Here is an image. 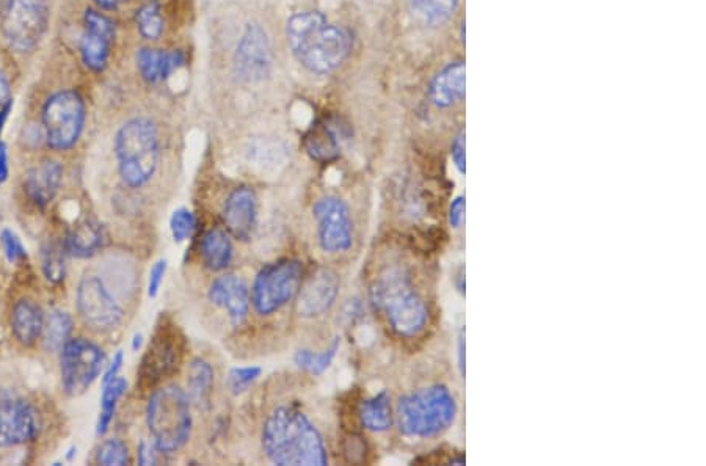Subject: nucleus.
<instances>
[{"instance_id": "20", "label": "nucleus", "mask_w": 706, "mask_h": 466, "mask_svg": "<svg viewBox=\"0 0 706 466\" xmlns=\"http://www.w3.org/2000/svg\"><path fill=\"white\" fill-rule=\"evenodd\" d=\"M465 63L454 62L444 66L430 84V101L438 109H448L465 98Z\"/></svg>"}, {"instance_id": "15", "label": "nucleus", "mask_w": 706, "mask_h": 466, "mask_svg": "<svg viewBox=\"0 0 706 466\" xmlns=\"http://www.w3.org/2000/svg\"><path fill=\"white\" fill-rule=\"evenodd\" d=\"M85 30L81 38L82 62L93 73H102L109 63L110 48L115 40V24L109 16L98 10H87Z\"/></svg>"}, {"instance_id": "32", "label": "nucleus", "mask_w": 706, "mask_h": 466, "mask_svg": "<svg viewBox=\"0 0 706 466\" xmlns=\"http://www.w3.org/2000/svg\"><path fill=\"white\" fill-rule=\"evenodd\" d=\"M339 350V339H336L332 346L325 349L321 354L302 349L294 355V363L303 371L313 375H321L330 368Z\"/></svg>"}, {"instance_id": "39", "label": "nucleus", "mask_w": 706, "mask_h": 466, "mask_svg": "<svg viewBox=\"0 0 706 466\" xmlns=\"http://www.w3.org/2000/svg\"><path fill=\"white\" fill-rule=\"evenodd\" d=\"M2 245H4L5 255H7L8 261L10 263H16V261H21V259L27 258L26 248L19 241L18 236H16L13 231L4 230L2 231Z\"/></svg>"}, {"instance_id": "40", "label": "nucleus", "mask_w": 706, "mask_h": 466, "mask_svg": "<svg viewBox=\"0 0 706 466\" xmlns=\"http://www.w3.org/2000/svg\"><path fill=\"white\" fill-rule=\"evenodd\" d=\"M167 269V259H159V261L151 267L150 278H148V297H151V299L157 297V294L161 291Z\"/></svg>"}, {"instance_id": "50", "label": "nucleus", "mask_w": 706, "mask_h": 466, "mask_svg": "<svg viewBox=\"0 0 706 466\" xmlns=\"http://www.w3.org/2000/svg\"><path fill=\"white\" fill-rule=\"evenodd\" d=\"M142 339H143L142 335H135L134 336V341H132V350H135V352H137V350H139L140 347H142V343H143Z\"/></svg>"}, {"instance_id": "44", "label": "nucleus", "mask_w": 706, "mask_h": 466, "mask_svg": "<svg viewBox=\"0 0 706 466\" xmlns=\"http://www.w3.org/2000/svg\"><path fill=\"white\" fill-rule=\"evenodd\" d=\"M124 354L123 350H118L117 355L113 357L112 363H110L109 368L104 372V377H102V385H106L110 380L117 379L118 374H120L121 368H123Z\"/></svg>"}, {"instance_id": "19", "label": "nucleus", "mask_w": 706, "mask_h": 466, "mask_svg": "<svg viewBox=\"0 0 706 466\" xmlns=\"http://www.w3.org/2000/svg\"><path fill=\"white\" fill-rule=\"evenodd\" d=\"M209 300L230 316L233 325H241L250 310V289L242 278L236 275H223L211 284Z\"/></svg>"}, {"instance_id": "3", "label": "nucleus", "mask_w": 706, "mask_h": 466, "mask_svg": "<svg viewBox=\"0 0 706 466\" xmlns=\"http://www.w3.org/2000/svg\"><path fill=\"white\" fill-rule=\"evenodd\" d=\"M372 305L401 338H415L426 330L429 308L407 272L399 267L385 270L371 286Z\"/></svg>"}, {"instance_id": "4", "label": "nucleus", "mask_w": 706, "mask_h": 466, "mask_svg": "<svg viewBox=\"0 0 706 466\" xmlns=\"http://www.w3.org/2000/svg\"><path fill=\"white\" fill-rule=\"evenodd\" d=\"M457 412L459 407L448 386L432 385L401 397L397 424L405 437L434 438L454 424Z\"/></svg>"}, {"instance_id": "22", "label": "nucleus", "mask_w": 706, "mask_h": 466, "mask_svg": "<svg viewBox=\"0 0 706 466\" xmlns=\"http://www.w3.org/2000/svg\"><path fill=\"white\" fill-rule=\"evenodd\" d=\"M186 63V55L181 51H161L143 48L137 52V68L148 84L165 81Z\"/></svg>"}, {"instance_id": "11", "label": "nucleus", "mask_w": 706, "mask_h": 466, "mask_svg": "<svg viewBox=\"0 0 706 466\" xmlns=\"http://www.w3.org/2000/svg\"><path fill=\"white\" fill-rule=\"evenodd\" d=\"M62 352V380L66 393L81 396L101 374L106 355L87 339L68 341Z\"/></svg>"}, {"instance_id": "2", "label": "nucleus", "mask_w": 706, "mask_h": 466, "mask_svg": "<svg viewBox=\"0 0 706 466\" xmlns=\"http://www.w3.org/2000/svg\"><path fill=\"white\" fill-rule=\"evenodd\" d=\"M267 459L281 466H325L327 448L322 435L299 408L278 407L263 429Z\"/></svg>"}, {"instance_id": "30", "label": "nucleus", "mask_w": 706, "mask_h": 466, "mask_svg": "<svg viewBox=\"0 0 706 466\" xmlns=\"http://www.w3.org/2000/svg\"><path fill=\"white\" fill-rule=\"evenodd\" d=\"M459 0H410L413 13L429 26H443L457 10Z\"/></svg>"}, {"instance_id": "35", "label": "nucleus", "mask_w": 706, "mask_h": 466, "mask_svg": "<svg viewBox=\"0 0 706 466\" xmlns=\"http://www.w3.org/2000/svg\"><path fill=\"white\" fill-rule=\"evenodd\" d=\"M43 270L51 283H60L65 278V252L59 245L49 244L44 247Z\"/></svg>"}, {"instance_id": "8", "label": "nucleus", "mask_w": 706, "mask_h": 466, "mask_svg": "<svg viewBox=\"0 0 706 466\" xmlns=\"http://www.w3.org/2000/svg\"><path fill=\"white\" fill-rule=\"evenodd\" d=\"M302 277L303 263L299 259H281L259 270L252 291L258 314L270 316L288 305L299 292Z\"/></svg>"}, {"instance_id": "12", "label": "nucleus", "mask_w": 706, "mask_h": 466, "mask_svg": "<svg viewBox=\"0 0 706 466\" xmlns=\"http://www.w3.org/2000/svg\"><path fill=\"white\" fill-rule=\"evenodd\" d=\"M77 310L85 324L98 332H109L123 321V308L113 299L106 284L95 275H88L77 289Z\"/></svg>"}, {"instance_id": "43", "label": "nucleus", "mask_w": 706, "mask_h": 466, "mask_svg": "<svg viewBox=\"0 0 706 466\" xmlns=\"http://www.w3.org/2000/svg\"><path fill=\"white\" fill-rule=\"evenodd\" d=\"M465 197L460 195V197H455L452 200L451 206H449V225L454 228V230H459L460 226L465 222Z\"/></svg>"}, {"instance_id": "47", "label": "nucleus", "mask_w": 706, "mask_h": 466, "mask_svg": "<svg viewBox=\"0 0 706 466\" xmlns=\"http://www.w3.org/2000/svg\"><path fill=\"white\" fill-rule=\"evenodd\" d=\"M457 357H459L460 374L465 375V330H462L459 335V343H457Z\"/></svg>"}, {"instance_id": "9", "label": "nucleus", "mask_w": 706, "mask_h": 466, "mask_svg": "<svg viewBox=\"0 0 706 466\" xmlns=\"http://www.w3.org/2000/svg\"><path fill=\"white\" fill-rule=\"evenodd\" d=\"M85 102L74 90L55 93L43 109V126L49 146L57 151L71 150L84 131Z\"/></svg>"}, {"instance_id": "27", "label": "nucleus", "mask_w": 706, "mask_h": 466, "mask_svg": "<svg viewBox=\"0 0 706 466\" xmlns=\"http://www.w3.org/2000/svg\"><path fill=\"white\" fill-rule=\"evenodd\" d=\"M212 388H214V369L203 358H195L190 363L187 374V390L189 399L201 410L211 405Z\"/></svg>"}, {"instance_id": "10", "label": "nucleus", "mask_w": 706, "mask_h": 466, "mask_svg": "<svg viewBox=\"0 0 706 466\" xmlns=\"http://www.w3.org/2000/svg\"><path fill=\"white\" fill-rule=\"evenodd\" d=\"M48 16L46 0H5L0 27L11 48L29 52L48 29Z\"/></svg>"}, {"instance_id": "24", "label": "nucleus", "mask_w": 706, "mask_h": 466, "mask_svg": "<svg viewBox=\"0 0 706 466\" xmlns=\"http://www.w3.org/2000/svg\"><path fill=\"white\" fill-rule=\"evenodd\" d=\"M44 313L37 303L32 300H19L13 308V317H11V325H13V333L16 339L22 346H32L35 344L44 327Z\"/></svg>"}, {"instance_id": "5", "label": "nucleus", "mask_w": 706, "mask_h": 466, "mask_svg": "<svg viewBox=\"0 0 706 466\" xmlns=\"http://www.w3.org/2000/svg\"><path fill=\"white\" fill-rule=\"evenodd\" d=\"M118 172L123 183L139 189L150 183L159 165V135L148 118H132L121 126L115 137Z\"/></svg>"}, {"instance_id": "42", "label": "nucleus", "mask_w": 706, "mask_h": 466, "mask_svg": "<svg viewBox=\"0 0 706 466\" xmlns=\"http://www.w3.org/2000/svg\"><path fill=\"white\" fill-rule=\"evenodd\" d=\"M137 457H139L140 465H157L161 462V457H164V452L157 448L156 445H151V443H146L143 441L142 445L139 446V451H137Z\"/></svg>"}, {"instance_id": "34", "label": "nucleus", "mask_w": 706, "mask_h": 466, "mask_svg": "<svg viewBox=\"0 0 706 466\" xmlns=\"http://www.w3.org/2000/svg\"><path fill=\"white\" fill-rule=\"evenodd\" d=\"M170 230H172L173 241L176 244L189 241L197 230V217L189 209H176L170 219Z\"/></svg>"}, {"instance_id": "49", "label": "nucleus", "mask_w": 706, "mask_h": 466, "mask_svg": "<svg viewBox=\"0 0 706 466\" xmlns=\"http://www.w3.org/2000/svg\"><path fill=\"white\" fill-rule=\"evenodd\" d=\"M95 2L102 10H115L123 0H95Z\"/></svg>"}, {"instance_id": "29", "label": "nucleus", "mask_w": 706, "mask_h": 466, "mask_svg": "<svg viewBox=\"0 0 706 466\" xmlns=\"http://www.w3.org/2000/svg\"><path fill=\"white\" fill-rule=\"evenodd\" d=\"M73 332V319L63 311H52L48 319H44V347L49 352H59L70 341Z\"/></svg>"}, {"instance_id": "17", "label": "nucleus", "mask_w": 706, "mask_h": 466, "mask_svg": "<svg viewBox=\"0 0 706 466\" xmlns=\"http://www.w3.org/2000/svg\"><path fill=\"white\" fill-rule=\"evenodd\" d=\"M40 419L32 405L24 401L0 402V448L24 445L37 437Z\"/></svg>"}, {"instance_id": "36", "label": "nucleus", "mask_w": 706, "mask_h": 466, "mask_svg": "<svg viewBox=\"0 0 706 466\" xmlns=\"http://www.w3.org/2000/svg\"><path fill=\"white\" fill-rule=\"evenodd\" d=\"M99 465L106 466H124L129 465V449L126 443H123L117 438H112V440H107L102 443L101 448L98 451Z\"/></svg>"}, {"instance_id": "25", "label": "nucleus", "mask_w": 706, "mask_h": 466, "mask_svg": "<svg viewBox=\"0 0 706 466\" xmlns=\"http://www.w3.org/2000/svg\"><path fill=\"white\" fill-rule=\"evenodd\" d=\"M358 418L361 426L371 432H386L393 427L394 415L391 408V397L386 391L364 399L358 405Z\"/></svg>"}, {"instance_id": "33", "label": "nucleus", "mask_w": 706, "mask_h": 466, "mask_svg": "<svg viewBox=\"0 0 706 466\" xmlns=\"http://www.w3.org/2000/svg\"><path fill=\"white\" fill-rule=\"evenodd\" d=\"M135 22L139 27L140 35L146 40H159L164 32V18H162L161 7L156 2L143 5L135 15Z\"/></svg>"}, {"instance_id": "46", "label": "nucleus", "mask_w": 706, "mask_h": 466, "mask_svg": "<svg viewBox=\"0 0 706 466\" xmlns=\"http://www.w3.org/2000/svg\"><path fill=\"white\" fill-rule=\"evenodd\" d=\"M8 101H11L10 84H8V79L4 71L0 70V107L7 104Z\"/></svg>"}, {"instance_id": "16", "label": "nucleus", "mask_w": 706, "mask_h": 466, "mask_svg": "<svg viewBox=\"0 0 706 466\" xmlns=\"http://www.w3.org/2000/svg\"><path fill=\"white\" fill-rule=\"evenodd\" d=\"M341 280L335 270L321 267L303 283L297 292V313L302 317H319L332 310L338 299Z\"/></svg>"}, {"instance_id": "41", "label": "nucleus", "mask_w": 706, "mask_h": 466, "mask_svg": "<svg viewBox=\"0 0 706 466\" xmlns=\"http://www.w3.org/2000/svg\"><path fill=\"white\" fill-rule=\"evenodd\" d=\"M451 156L452 161H454L455 168L459 170L460 175H465V131H460L459 134L455 135L454 142H452L451 145Z\"/></svg>"}, {"instance_id": "18", "label": "nucleus", "mask_w": 706, "mask_h": 466, "mask_svg": "<svg viewBox=\"0 0 706 466\" xmlns=\"http://www.w3.org/2000/svg\"><path fill=\"white\" fill-rule=\"evenodd\" d=\"M258 217L256 195L250 187H237L226 198L223 206V222L226 228L239 241H248L252 237Z\"/></svg>"}, {"instance_id": "45", "label": "nucleus", "mask_w": 706, "mask_h": 466, "mask_svg": "<svg viewBox=\"0 0 706 466\" xmlns=\"http://www.w3.org/2000/svg\"><path fill=\"white\" fill-rule=\"evenodd\" d=\"M10 167H8V150L2 140H0V184H4L8 179Z\"/></svg>"}, {"instance_id": "28", "label": "nucleus", "mask_w": 706, "mask_h": 466, "mask_svg": "<svg viewBox=\"0 0 706 466\" xmlns=\"http://www.w3.org/2000/svg\"><path fill=\"white\" fill-rule=\"evenodd\" d=\"M306 153L316 161L327 162L338 157L341 145L338 134L330 123H322L311 129L305 139Z\"/></svg>"}, {"instance_id": "37", "label": "nucleus", "mask_w": 706, "mask_h": 466, "mask_svg": "<svg viewBox=\"0 0 706 466\" xmlns=\"http://www.w3.org/2000/svg\"><path fill=\"white\" fill-rule=\"evenodd\" d=\"M261 372L263 371L258 366L231 369L228 374V388L234 396H241L259 379Z\"/></svg>"}, {"instance_id": "6", "label": "nucleus", "mask_w": 706, "mask_h": 466, "mask_svg": "<svg viewBox=\"0 0 706 466\" xmlns=\"http://www.w3.org/2000/svg\"><path fill=\"white\" fill-rule=\"evenodd\" d=\"M146 423L154 445L164 454L184 448L192 432L189 396L176 385L154 391L146 407Z\"/></svg>"}, {"instance_id": "21", "label": "nucleus", "mask_w": 706, "mask_h": 466, "mask_svg": "<svg viewBox=\"0 0 706 466\" xmlns=\"http://www.w3.org/2000/svg\"><path fill=\"white\" fill-rule=\"evenodd\" d=\"M62 165L55 161L41 162L27 173L26 192L38 208H46L62 184Z\"/></svg>"}, {"instance_id": "38", "label": "nucleus", "mask_w": 706, "mask_h": 466, "mask_svg": "<svg viewBox=\"0 0 706 466\" xmlns=\"http://www.w3.org/2000/svg\"><path fill=\"white\" fill-rule=\"evenodd\" d=\"M366 452H368V446H366V441H364V438L360 437V435L352 434L344 440L343 454L346 456L347 462H364Z\"/></svg>"}, {"instance_id": "31", "label": "nucleus", "mask_w": 706, "mask_h": 466, "mask_svg": "<svg viewBox=\"0 0 706 466\" xmlns=\"http://www.w3.org/2000/svg\"><path fill=\"white\" fill-rule=\"evenodd\" d=\"M104 386L102 390L101 397V415H99L98 421V434H107L110 424H112L113 416L117 412L118 401H120L121 396L126 393V388H128V382L117 377V379L110 380Z\"/></svg>"}, {"instance_id": "48", "label": "nucleus", "mask_w": 706, "mask_h": 466, "mask_svg": "<svg viewBox=\"0 0 706 466\" xmlns=\"http://www.w3.org/2000/svg\"><path fill=\"white\" fill-rule=\"evenodd\" d=\"M10 110L11 101H8L7 104L0 107V135H2V131H4L5 121H7L8 115H10Z\"/></svg>"}, {"instance_id": "26", "label": "nucleus", "mask_w": 706, "mask_h": 466, "mask_svg": "<svg viewBox=\"0 0 706 466\" xmlns=\"http://www.w3.org/2000/svg\"><path fill=\"white\" fill-rule=\"evenodd\" d=\"M200 252L204 266L214 272H220L233 261L234 248L230 236L225 231L215 228L204 234Z\"/></svg>"}, {"instance_id": "7", "label": "nucleus", "mask_w": 706, "mask_h": 466, "mask_svg": "<svg viewBox=\"0 0 706 466\" xmlns=\"http://www.w3.org/2000/svg\"><path fill=\"white\" fill-rule=\"evenodd\" d=\"M186 354V338L178 325L162 321L146 347L140 363L137 385L143 391L153 390L154 386L164 382L178 372Z\"/></svg>"}, {"instance_id": "23", "label": "nucleus", "mask_w": 706, "mask_h": 466, "mask_svg": "<svg viewBox=\"0 0 706 466\" xmlns=\"http://www.w3.org/2000/svg\"><path fill=\"white\" fill-rule=\"evenodd\" d=\"M106 231L101 223L87 219L74 226L65 241L66 253L76 258H91L106 244Z\"/></svg>"}, {"instance_id": "13", "label": "nucleus", "mask_w": 706, "mask_h": 466, "mask_svg": "<svg viewBox=\"0 0 706 466\" xmlns=\"http://www.w3.org/2000/svg\"><path fill=\"white\" fill-rule=\"evenodd\" d=\"M317 237L322 250L327 253L347 252L353 244V225L349 208L341 198H321L314 204Z\"/></svg>"}, {"instance_id": "14", "label": "nucleus", "mask_w": 706, "mask_h": 466, "mask_svg": "<svg viewBox=\"0 0 706 466\" xmlns=\"http://www.w3.org/2000/svg\"><path fill=\"white\" fill-rule=\"evenodd\" d=\"M272 70V49L266 30L259 24H248L237 43L234 71L245 84L266 81Z\"/></svg>"}, {"instance_id": "1", "label": "nucleus", "mask_w": 706, "mask_h": 466, "mask_svg": "<svg viewBox=\"0 0 706 466\" xmlns=\"http://www.w3.org/2000/svg\"><path fill=\"white\" fill-rule=\"evenodd\" d=\"M286 37L297 62L319 76L338 70L353 46L349 30L328 22L319 11H303L291 16Z\"/></svg>"}]
</instances>
